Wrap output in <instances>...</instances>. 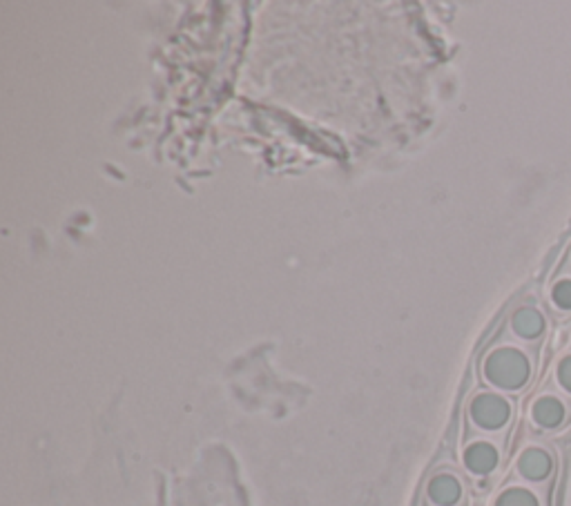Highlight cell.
<instances>
[{
  "instance_id": "ba28073f",
  "label": "cell",
  "mask_w": 571,
  "mask_h": 506,
  "mask_svg": "<svg viewBox=\"0 0 571 506\" xmlns=\"http://www.w3.org/2000/svg\"><path fill=\"white\" fill-rule=\"evenodd\" d=\"M496 506H540V500L534 490L524 486H511L502 490L500 498L496 500Z\"/></svg>"
},
{
  "instance_id": "6da1fadb",
  "label": "cell",
  "mask_w": 571,
  "mask_h": 506,
  "mask_svg": "<svg viewBox=\"0 0 571 506\" xmlns=\"http://www.w3.org/2000/svg\"><path fill=\"white\" fill-rule=\"evenodd\" d=\"M484 377L502 390H520L532 377V362L520 348L502 346L484 359Z\"/></svg>"
},
{
  "instance_id": "277c9868",
  "label": "cell",
  "mask_w": 571,
  "mask_h": 506,
  "mask_svg": "<svg viewBox=\"0 0 571 506\" xmlns=\"http://www.w3.org/2000/svg\"><path fill=\"white\" fill-rule=\"evenodd\" d=\"M565 417H567V406L560 397H555V395H540L532 404V419L536 426L545 431H553L563 426Z\"/></svg>"
},
{
  "instance_id": "8992f818",
  "label": "cell",
  "mask_w": 571,
  "mask_h": 506,
  "mask_svg": "<svg viewBox=\"0 0 571 506\" xmlns=\"http://www.w3.org/2000/svg\"><path fill=\"white\" fill-rule=\"evenodd\" d=\"M498 462H500L498 448L489 442H473L465 450V464L475 475H489L491 471H496Z\"/></svg>"
},
{
  "instance_id": "9c48e42d",
  "label": "cell",
  "mask_w": 571,
  "mask_h": 506,
  "mask_svg": "<svg viewBox=\"0 0 571 506\" xmlns=\"http://www.w3.org/2000/svg\"><path fill=\"white\" fill-rule=\"evenodd\" d=\"M551 302L558 310H565V312L571 310V277H563V279H558L553 283Z\"/></svg>"
},
{
  "instance_id": "52a82bcc",
  "label": "cell",
  "mask_w": 571,
  "mask_h": 506,
  "mask_svg": "<svg viewBox=\"0 0 571 506\" xmlns=\"http://www.w3.org/2000/svg\"><path fill=\"white\" fill-rule=\"evenodd\" d=\"M429 498L438 506H453L462 498V486L460 480L448 473L435 475L429 484Z\"/></svg>"
},
{
  "instance_id": "5b68a950",
  "label": "cell",
  "mask_w": 571,
  "mask_h": 506,
  "mask_svg": "<svg viewBox=\"0 0 571 506\" xmlns=\"http://www.w3.org/2000/svg\"><path fill=\"white\" fill-rule=\"evenodd\" d=\"M511 331L515 337H520L524 341H534L545 333V314L534 306H522L513 312Z\"/></svg>"
},
{
  "instance_id": "7a4b0ae2",
  "label": "cell",
  "mask_w": 571,
  "mask_h": 506,
  "mask_svg": "<svg viewBox=\"0 0 571 506\" xmlns=\"http://www.w3.org/2000/svg\"><path fill=\"white\" fill-rule=\"evenodd\" d=\"M471 419L484 431H500L511 419V404L496 393H482L471 402Z\"/></svg>"
},
{
  "instance_id": "3957f363",
  "label": "cell",
  "mask_w": 571,
  "mask_h": 506,
  "mask_svg": "<svg viewBox=\"0 0 571 506\" xmlns=\"http://www.w3.org/2000/svg\"><path fill=\"white\" fill-rule=\"evenodd\" d=\"M553 471V459L545 448H524L518 457V473L527 482H545Z\"/></svg>"
},
{
  "instance_id": "30bf717a",
  "label": "cell",
  "mask_w": 571,
  "mask_h": 506,
  "mask_svg": "<svg viewBox=\"0 0 571 506\" xmlns=\"http://www.w3.org/2000/svg\"><path fill=\"white\" fill-rule=\"evenodd\" d=\"M555 379L565 393L571 395V354H565V357L558 362V368H555Z\"/></svg>"
}]
</instances>
